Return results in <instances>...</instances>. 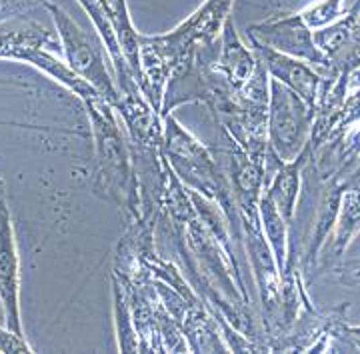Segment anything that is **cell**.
I'll return each mask as SVG.
<instances>
[{
	"label": "cell",
	"mask_w": 360,
	"mask_h": 354,
	"mask_svg": "<svg viewBox=\"0 0 360 354\" xmlns=\"http://www.w3.org/2000/svg\"><path fill=\"white\" fill-rule=\"evenodd\" d=\"M234 0H205L182 25L168 34L146 37L139 32L141 58V92L146 102L160 114L167 82L186 72L194 63L200 46L212 44L219 38L224 20L229 18Z\"/></svg>",
	"instance_id": "1"
},
{
	"label": "cell",
	"mask_w": 360,
	"mask_h": 354,
	"mask_svg": "<svg viewBox=\"0 0 360 354\" xmlns=\"http://www.w3.org/2000/svg\"><path fill=\"white\" fill-rule=\"evenodd\" d=\"M94 137V184L104 201L118 206L130 227L142 225L139 184L132 165L129 137L118 127L115 108L103 96L84 102Z\"/></svg>",
	"instance_id": "2"
},
{
	"label": "cell",
	"mask_w": 360,
	"mask_h": 354,
	"mask_svg": "<svg viewBox=\"0 0 360 354\" xmlns=\"http://www.w3.org/2000/svg\"><path fill=\"white\" fill-rule=\"evenodd\" d=\"M160 118L165 128L162 156L170 170L186 189L219 204L236 236H240V218L234 203L231 180L219 158L194 139L188 130L180 127L172 114H162Z\"/></svg>",
	"instance_id": "3"
},
{
	"label": "cell",
	"mask_w": 360,
	"mask_h": 354,
	"mask_svg": "<svg viewBox=\"0 0 360 354\" xmlns=\"http://www.w3.org/2000/svg\"><path fill=\"white\" fill-rule=\"evenodd\" d=\"M52 46L54 38L51 32L30 18L16 16L0 23V58H11L37 66L56 82L72 90L82 102L101 96L90 84L80 80L58 56L52 54Z\"/></svg>",
	"instance_id": "4"
},
{
	"label": "cell",
	"mask_w": 360,
	"mask_h": 354,
	"mask_svg": "<svg viewBox=\"0 0 360 354\" xmlns=\"http://www.w3.org/2000/svg\"><path fill=\"white\" fill-rule=\"evenodd\" d=\"M42 6L52 14L68 68L115 108L118 102V90L115 78L110 76L104 63V46L101 37L92 30H84L70 14L51 0H46Z\"/></svg>",
	"instance_id": "5"
},
{
	"label": "cell",
	"mask_w": 360,
	"mask_h": 354,
	"mask_svg": "<svg viewBox=\"0 0 360 354\" xmlns=\"http://www.w3.org/2000/svg\"><path fill=\"white\" fill-rule=\"evenodd\" d=\"M314 113L283 82L269 76V151L283 163H292L307 148Z\"/></svg>",
	"instance_id": "6"
},
{
	"label": "cell",
	"mask_w": 360,
	"mask_h": 354,
	"mask_svg": "<svg viewBox=\"0 0 360 354\" xmlns=\"http://www.w3.org/2000/svg\"><path fill=\"white\" fill-rule=\"evenodd\" d=\"M248 38L250 42L269 46L281 54L309 63L310 66H316V68L326 66L324 56L312 42V32L304 26L298 14L276 16L264 23H257L248 28Z\"/></svg>",
	"instance_id": "7"
},
{
	"label": "cell",
	"mask_w": 360,
	"mask_h": 354,
	"mask_svg": "<svg viewBox=\"0 0 360 354\" xmlns=\"http://www.w3.org/2000/svg\"><path fill=\"white\" fill-rule=\"evenodd\" d=\"M0 304L4 312L6 329L16 334L22 332L20 322V270H18V253L14 241L13 218L8 204L0 201Z\"/></svg>",
	"instance_id": "8"
},
{
	"label": "cell",
	"mask_w": 360,
	"mask_h": 354,
	"mask_svg": "<svg viewBox=\"0 0 360 354\" xmlns=\"http://www.w3.org/2000/svg\"><path fill=\"white\" fill-rule=\"evenodd\" d=\"M252 46H255V54L262 61L270 78L283 82L286 89L292 90L296 96L314 113L319 87H321L319 70L312 68L309 63H302L298 58L281 54V52L272 51L269 46H262L257 42H252Z\"/></svg>",
	"instance_id": "9"
},
{
	"label": "cell",
	"mask_w": 360,
	"mask_h": 354,
	"mask_svg": "<svg viewBox=\"0 0 360 354\" xmlns=\"http://www.w3.org/2000/svg\"><path fill=\"white\" fill-rule=\"evenodd\" d=\"M210 66L222 75V78L226 80V84L232 90H238L245 87L246 82L250 80V76L255 75L258 66L257 54L246 49V44L240 40L236 26L232 23V18L229 16L222 25L220 30V49L219 52L214 51Z\"/></svg>",
	"instance_id": "10"
},
{
	"label": "cell",
	"mask_w": 360,
	"mask_h": 354,
	"mask_svg": "<svg viewBox=\"0 0 360 354\" xmlns=\"http://www.w3.org/2000/svg\"><path fill=\"white\" fill-rule=\"evenodd\" d=\"M312 42L328 64L359 61V2L330 25L312 30Z\"/></svg>",
	"instance_id": "11"
},
{
	"label": "cell",
	"mask_w": 360,
	"mask_h": 354,
	"mask_svg": "<svg viewBox=\"0 0 360 354\" xmlns=\"http://www.w3.org/2000/svg\"><path fill=\"white\" fill-rule=\"evenodd\" d=\"M356 228H359V192L356 189L342 192L340 204H338V213H336L335 225H333V258H340L347 253L348 244L356 236Z\"/></svg>",
	"instance_id": "12"
},
{
	"label": "cell",
	"mask_w": 360,
	"mask_h": 354,
	"mask_svg": "<svg viewBox=\"0 0 360 354\" xmlns=\"http://www.w3.org/2000/svg\"><path fill=\"white\" fill-rule=\"evenodd\" d=\"M115 286V315H116V330H118V348L122 353H139V334L132 322L127 291L120 280L112 279Z\"/></svg>",
	"instance_id": "13"
},
{
	"label": "cell",
	"mask_w": 360,
	"mask_h": 354,
	"mask_svg": "<svg viewBox=\"0 0 360 354\" xmlns=\"http://www.w3.org/2000/svg\"><path fill=\"white\" fill-rule=\"evenodd\" d=\"M342 4H345V0H319V2L307 6L302 13H298V16L312 32V30H319L322 26L335 23L347 13V8H342Z\"/></svg>",
	"instance_id": "14"
},
{
	"label": "cell",
	"mask_w": 360,
	"mask_h": 354,
	"mask_svg": "<svg viewBox=\"0 0 360 354\" xmlns=\"http://www.w3.org/2000/svg\"><path fill=\"white\" fill-rule=\"evenodd\" d=\"M44 2L46 0H0V23L16 16H25L28 11L37 8Z\"/></svg>",
	"instance_id": "15"
},
{
	"label": "cell",
	"mask_w": 360,
	"mask_h": 354,
	"mask_svg": "<svg viewBox=\"0 0 360 354\" xmlns=\"http://www.w3.org/2000/svg\"><path fill=\"white\" fill-rule=\"evenodd\" d=\"M0 353H32L25 334H16L11 329H0Z\"/></svg>",
	"instance_id": "16"
},
{
	"label": "cell",
	"mask_w": 360,
	"mask_h": 354,
	"mask_svg": "<svg viewBox=\"0 0 360 354\" xmlns=\"http://www.w3.org/2000/svg\"><path fill=\"white\" fill-rule=\"evenodd\" d=\"M4 198V184H2V180H0V201Z\"/></svg>",
	"instance_id": "17"
}]
</instances>
